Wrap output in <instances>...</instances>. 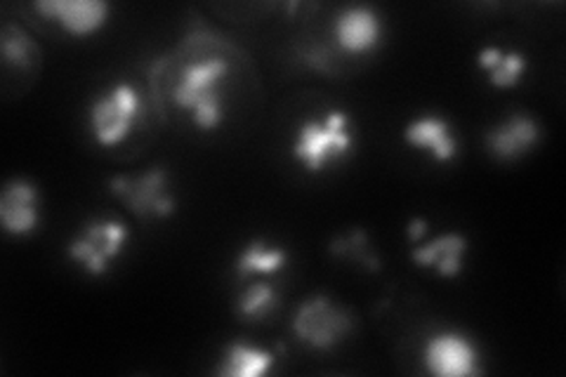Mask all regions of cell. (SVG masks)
Returning <instances> with one entry per match:
<instances>
[{
  "label": "cell",
  "instance_id": "obj_5",
  "mask_svg": "<svg viewBox=\"0 0 566 377\" xmlns=\"http://www.w3.org/2000/svg\"><path fill=\"white\" fill-rule=\"evenodd\" d=\"M352 328L354 316L343 307H335L326 295L310 297L293 316L295 337L316 352L333 349Z\"/></svg>",
  "mask_w": 566,
  "mask_h": 377
},
{
  "label": "cell",
  "instance_id": "obj_16",
  "mask_svg": "<svg viewBox=\"0 0 566 377\" xmlns=\"http://www.w3.org/2000/svg\"><path fill=\"white\" fill-rule=\"evenodd\" d=\"M286 262H289V253L283 248H270L268 243L253 241L248 243L237 258V276L239 281H245L253 274L270 276L281 272V269L286 266Z\"/></svg>",
  "mask_w": 566,
  "mask_h": 377
},
{
  "label": "cell",
  "instance_id": "obj_8",
  "mask_svg": "<svg viewBox=\"0 0 566 377\" xmlns=\"http://www.w3.org/2000/svg\"><path fill=\"white\" fill-rule=\"evenodd\" d=\"M0 222L12 237H27L39 227V189L29 179H10L6 185L0 193Z\"/></svg>",
  "mask_w": 566,
  "mask_h": 377
},
{
  "label": "cell",
  "instance_id": "obj_6",
  "mask_svg": "<svg viewBox=\"0 0 566 377\" xmlns=\"http://www.w3.org/2000/svg\"><path fill=\"white\" fill-rule=\"evenodd\" d=\"M109 189L139 220H166L177 208L175 196L168 191V172L161 166L149 168L139 177H114L109 182Z\"/></svg>",
  "mask_w": 566,
  "mask_h": 377
},
{
  "label": "cell",
  "instance_id": "obj_10",
  "mask_svg": "<svg viewBox=\"0 0 566 377\" xmlns=\"http://www.w3.org/2000/svg\"><path fill=\"white\" fill-rule=\"evenodd\" d=\"M541 128L531 116L515 114L495 125L486 135L491 154L501 160H517L538 145Z\"/></svg>",
  "mask_w": 566,
  "mask_h": 377
},
{
  "label": "cell",
  "instance_id": "obj_17",
  "mask_svg": "<svg viewBox=\"0 0 566 377\" xmlns=\"http://www.w3.org/2000/svg\"><path fill=\"white\" fill-rule=\"evenodd\" d=\"M279 307V291L272 283H251L237 300V314L248 321H262Z\"/></svg>",
  "mask_w": 566,
  "mask_h": 377
},
{
  "label": "cell",
  "instance_id": "obj_20",
  "mask_svg": "<svg viewBox=\"0 0 566 377\" xmlns=\"http://www.w3.org/2000/svg\"><path fill=\"white\" fill-rule=\"evenodd\" d=\"M424 231H428V222H424L422 218L411 220L409 222V239H411V243H418L424 237Z\"/></svg>",
  "mask_w": 566,
  "mask_h": 377
},
{
  "label": "cell",
  "instance_id": "obj_15",
  "mask_svg": "<svg viewBox=\"0 0 566 377\" xmlns=\"http://www.w3.org/2000/svg\"><path fill=\"white\" fill-rule=\"evenodd\" d=\"M480 66L489 74L491 85L515 87L526 71V57L520 50L484 48L480 52Z\"/></svg>",
  "mask_w": 566,
  "mask_h": 377
},
{
  "label": "cell",
  "instance_id": "obj_19",
  "mask_svg": "<svg viewBox=\"0 0 566 377\" xmlns=\"http://www.w3.org/2000/svg\"><path fill=\"white\" fill-rule=\"evenodd\" d=\"M331 253L343 260H352L354 264H361L368 269V272H378L380 269V260L374 255V250H370L364 229H354L349 237L335 239L331 243Z\"/></svg>",
  "mask_w": 566,
  "mask_h": 377
},
{
  "label": "cell",
  "instance_id": "obj_9",
  "mask_svg": "<svg viewBox=\"0 0 566 377\" xmlns=\"http://www.w3.org/2000/svg\"><path fill=\"white\" fill-rule=\"evenodd\" d=\"M35 10L60 22L71 35H91L109 17V6L102 0H41Z\"/></svg>",
  "mask_w": 566,
  "mask_h": 377
},
{
  "label": "cell",
  "instance_id": "obj_1",
  "mask_svg": "<svg viewBox=\"0 0 566 377\" xmlns=\"http://www.w3.org/2000/svg\"><path fill=\"white\" fill-rule=\"evenodd\" d=\"M229 74V62L206 57L180 71L172 100L185 112H193V123L201 130H216L222 123V81Z\"/></svg>",
  "mask_w": 566,
  "mask_h": 377
},
{
  "label": "cell",
  "instance_id": "obj_11",
  "mask_svg": "<svg viewBox=\"0 0 566 377\" xmlns=\"http://www.w3.org/2000/svg\"><path fill=\"white\" fill-rule=\"evenodd\" d=\"M380 17L370 8H347L335 17V41L347 52H368L380 41Z\"/></svg>",
  "mask_w": 566,
  "mask_h": 377
},
{
  "label": "cell",
  "instance_id": "obj_4",
  "mask_svg": "<svg viewBox=\"0 0 566 377\" xmlns=\"http://www.w3.org/2000/svg\"><path fill=\"white\" fill-rule=\"evenodd\" d=\"M128 241L126 222L114 218H97L87 222L78 237L69 243L66 253L91 276H104L112 262L118 260Z\"/></svg>",
  "mask_w": 566,
  "mask_h": 377
},
{
  "label": "cell",
  "instance_id": "obj_18",
  "mask_svg": "<svg viewBox=\"0 0 566 377\" xmlns=\"http://www.w3.org/2000/svg\"><path fill=\"white\" fill-rule=\"evenodd\" d=\"M0 48H3V60L10 66H20L29 69L35 60H39V45L33 43L31 35L17 24L3 27V33H0Z\"/></svg>",
  "mask_w": 566,
  "mask_h": 377
},
{
  "label": "cell",
  "instance_id": "obj_3",
  "mask_svg": "<svg viewBox=\"0 0 566 377\" xmlns=\"http://www.w3.org/2000/svg\"><path fill=\"white\" fill-rule=\"evenodd\" d=\"M142 116V97L130 83H118L109 93L97 97L87 118H91V133L102 147H116L130 135L135 123Z\"/></svg>",
  "mask_w": 566,
  "mask_h": 377
},
{
  "label": "cell",
  "instance_id": "obj_14",
  "mask_svg": "<svg viewBox=\"0 0 566 377\" xmlns=\"http://www.w3.org/2000/svg\"><path fill=\"white\" fill-rule=\"evenodd\" d=\"M276 362V356L268 349L253 347L248 343H232L218 366V375H227V377H258L262 373H270L272 366Z\"/></svg>",
  "mask_w": 566,
  "mask_h": 377
},
{
  "label": "cell",
  "instance_id": "obj_7",
  "mask_svg": "<svg viewBox=\"0 0 566 377\" xmlns=\"http://www.w3.org/2000/svg\"><path fill=\"white\" fill-rule=\"evenodd\" d=\"M476 349L468 337L458 333H439L432 335L424 345V366L432 375L441 377H465L476 375Z\"/></svg>",
  "mask_w": 566,
  "mask_h": 377
},
{
  "label": "cell",
  "instance_id": "obj_2",
  "mask_svg": "<svg viewBox=\"0 0 566 377\" xmlns=\"http://www.w3.org/2000/svg\"><path fill=\"white\" fill-rule=\"evenodd\" d=\"M349 149V116L345 112H331L324 121L312 118L300 125L293 156L307 168V172H322L333 160L347 156Z\"/></svg>",
  "mask_w": 566,
  "mask_h": 377
},
{
  "label": "cell",
  "instance_id": "obj_12",
  "mask_svg": "<svg viewBox=\"0 0 566 377\" xmlns=\"http://www.w3.org/2000/svg\"><path fill=\"white\" fill-rule=\"evenodd\" d=\"M465 250H468V239L463 233L449 231V233H441V237H437L428 245L416 248L411 253V260L422 269H434L439 276L453 279L463 272Z\"/></svg>",
  "mask_w": 566,
  "mask_h": 377
},
{
  "label": "cell",
  "instance_id": "obj_13",
  "mask_svg": "<svg viewBox=\"0 0 566 377\" xmlns=\"http://www.w3.org/2000/svg\"><path fill=\"white\" fill-rule=\"evenodd\" d=\"M403 139L409 142L413 149L428 151L439 164H447V160L455 158L458 154V142L451 135L449 123L439 116H422L406 125Z\"/></svg>",
  "mask_w": 566,
  "mask_h": 377
}]
</instances>
